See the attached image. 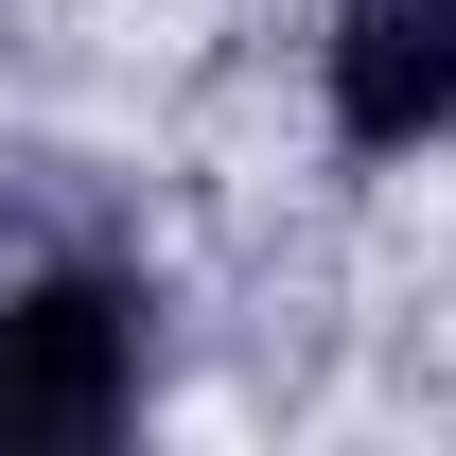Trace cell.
Segmentation results:
<instances>
[{"label": "cell", "instance_id": "cell-1", "mask_svg": "<svg viewBox=\"0 0 456 456\" xmlns=\"http://www.w3.org/2000/svg\"><path fill=\"white\" fill-rule=\"evenodd\" d=\"M141 369H159L141 264H36V281L0 298V439L18 456L123 439V421H141Z\"/></svg>", "mask_w": 456, "mask_h": 456}, {"label": "cell", "instance_id": "cell-2", "mask_svg": "<svg viewBox=\"0 0 456 456\" xmlns=\"http://www.w3.org/2000/svg\"><path fill=\"white\" fill-rule=\"evenodd\" d=\"M456 123V0H334V141L421 159Z\"/></svg>", "mask_w": 456, "mask_h": 456}]
</instances>
